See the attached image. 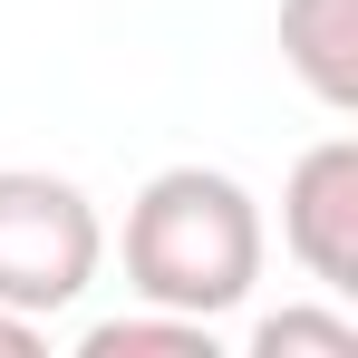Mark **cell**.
Returning a JSON list of instances; mask_svg holds the SVG:
<instances>
[{
  "label": "cell",
  "mask_w": 358,
  "mask_h": 358,
  "mask_svg": "<svg viewBox=\"0 0 358 358\" xmlns=\"http://www.w3.org/2000/svg\"><path fill=\"white\" fill-rule=\"evenodd\" d=\"M126 271L155 310H233L262 281V213L233 175L213 165H165L126 213Z\"/></svg>",
  "instance_id": "6da1fadb"
},
{
  "label": "cell",
  "mask_w": 358,
  "mask_h": 358,
  "mask_svg": "<svg viewBox=\"0 0 358 358\" xmlns=\"http://www.w3.org/2000/svg\"><path fill=\"white\" fill-rule=\"evenodd\" d=\"M97 203L68 175H39V165H10L0 175V310L20 320H49L97 281Z\"/></svg>",
  "instance_id": "7a4b0ae2"
},
{
  "label": "cell",
  "mask_w": 358,
  "mask_h": 358,
  "mask_svg": "<svg viewBox=\"0 0 358 358\" xmlns=\"http://www.w3.org/2000/svg\"><path fill=\"white\" fill-rule=\"evenodd\" d=\"M281 242L310 262V281H329V291L358 281V136H320V145L291 165Z\"/></svg>",
  "instance_id": "3957f363"
},
{
  "label": "cell",
  "mask_w": 358,
  "mask_h": 358,
  "mask_svg": "<svg viewBox=\"0 0 358 358\" xmlns=\"http://www.w3.org/2000/svg\"><path fill=\"white\" fill-rule=\"evenodd\" d=\"M281 49L320 107H358V0H281Z\"/></svg>",
  "instance_id": "277c9868"
},
{
  "label": "cell",
  "mask_w": 358,
  "mask_h": 358,
  "mask_svg": "<svg viewBox=\"0 0 358 358\" xmlns=\"http://www.w3.org/2000/svg\"><path fill=\"white\" fill-rule=\"evenodd\" d=\"M87 358H213V320H194V310H136V320H97Z\"/></svg>",
  "instance_id": "5b68a950"
},
{
  "label": "cell",
  "mask_w": 358,
  "mask_h": 358,
  "mask_svg": "<svg viewBox=\"0 0 358 358\" xmlns=\"http://www.w3.org/2000/svg\"><path fill=\"white\" fill-rule=\"evenodd\" d=\"M252 349L262 358H358V329L339 310H281V320L252 329Z\"/></svg>",
  "instance_id": "8992f818"
},
{
  "label": "cell",
  "mask_w": 358,
  "mask_h": 358,
  "mask_svg": "<svg viewBox=\"0 0 358 358\" xmlns=\"http://www.w3.org/2000/svg\"><path fill=\"white\" fill-rule=\"evenodd\" d=\"M0 358H39V320H20V310H0Z\"/></svg>",
  "instance_id": "52a82bcc"
}]
</instances>
